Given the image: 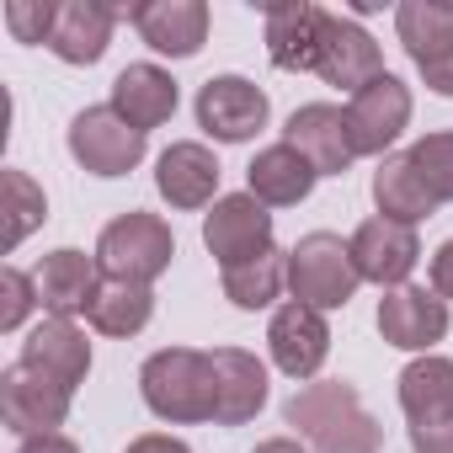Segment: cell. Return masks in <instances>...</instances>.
<instances>
[{
  "label": "cell",
  "mask_w": 453,
  "mask_h": 453,
  "mask_svg": "<svg viewBox=\"0 0 453 453\" xmlns=\"http://www.w3.org/2000/svg\"><path fill=\"white\" fill-rule=\"evenodd\" d=\"M405 155H411V165L421 171L426 192H432L437 203H453V128H442V134H421Z\"/></svg>",
  "instance_id": "f546056e"
},
{
  "label": "cell",
  "mask_w": 453,
  "mask_h": 453,
  "mask_svg": "<svg viewBox=\"0 0 453 453\" xmlns=\"http://www.w3.org/2000/svg\"><path fill=\"white\" fill-rule=\"evenodd\" d=\"M288 283V251H262L241 267H224V299H230L235 310H267Z\"/></svg>",
  "instance_id": "83f0119b"
},
{
  "label": "cell",
  "mask_w": 453,
  "mask_h": 453,
  "mask_svg": "<svg viewBox=\"0 0 453 453\" xmlns=\"http://www.w3.org/2000/svg\"><path fill=\"white\" fill-rule=\"evenodd\" d=\"M118 17H123V12L107 6V0H65L49 49H54L65 65H96V59L107 54V43H112Z\"/></svg>",
  "instance_id": "ffe728a7"
},
{
  "label": "cell",
  "mask_w": 453,
  "mask_h": 453,
  "mask_svg": "<svg viewBox=\"0 0 453 453\" xmlns=\"http://www.w3.org/2000/svg\"><path fill=\"white\" fill-rule=\"evenodd\" d=\"M0 331H22V320L33 315V304H43L38 299V278H27L22 267H6L0 273Z\"/></svg>",
  "instance_id": "4dcf8cb0"
},
{
  "label": "cell",
  "mask_w": 453,
  "mask_h": 453,
  "mask_svg": "<svg viewBox=\"0 0 453 453\" xmlns=\"http://www.w3.org/2000/svg\"><path fill=\"white\" fill-rule=\"evenodd\" d=\"M267 347H273V363L288 379H315L320 363H326V352H331V326H326L320 310L288 299L273 315V326H267Z\"/></svg>",
  "instance_id": "5bb4252c"
},
{
  "label": "cell",
  "mask_w": 453,
  "mask_h": 453,
  "mask_svg": "<svg viewBox=\"0 0 453 453\" xmlns=\"http://www.w3.org/2000/svg\"><path fill=\"white\" fill-rule=\"evenodd\" d=\"M128 22L165 59H192L208 43V6L203 0H144V6L128 12Z\"/></svg>",
  "instance_id": "9a60e30c"
},
{
  "label": "cell",
  "mask_w": 453,
  "mask_h": 453,
  "mask_svg": "<svg viewBox=\"0 0 453 453\" xmlns=\"http://www.w3.org/2000/svg\"><path fill=\"white\" fill-rule=\"evenodd\" d=\"M128 453H192L181 437H165V432H144V437H134L128 442Z\"/></svg>",
  "instance_id": "8d00e7d4"
},
{
  "label": "cell",
  "mask_w": 453,
  "mask_h": 453,
  "mask_svg": "<svg viewBox=\"0 0 453 453\" xmlns=\"http://www.w3.org/2000/svg\"><path fill=\"white\" fill-rule=\"evenodd\" d=\"M96 267H102V262L86 257V251H75V246L49 251L43 267H38V299H43V310H49L54 320H75L81 310H91V299H96V288H102Z\"/></svg>",
  "instance_id": "ac0fdd59"
},
{
  "label": "cell",
  "mask_w": 453,
  "mask_h": 453,
  "mask_svg": "<svg viewBox=\"0 0 453 453\" xmlns=\"http://www.w3.org/2000/svg\"><path fill=\"white\" fill-rule=\"evenodd\" d=\"M320 22L326 12L310 6V0H288V6H267V54L278 70H294V75H315V59H320Z\"/></svg>",
  "instance_id": "7402d4cb"
},
{
  "label": "cell",
  "mask_w": 453,
  "mask_h": 453,
  "mask_svg": "<svg viewBox=\"0 0 453 453\" xmlns=\"http://www.w3.org/2000/svg\"><path fill=\"white\" fill-rule=\"evenodd\" d=\"M347 246H352L357 278L363 283H379V288H405V278L421 262L416 230H411V224H395V219H363Z\"/></svg>",
  "instance_id": "30bf717a"
},
{
  "label": "cell",
  "mask_w": 453,
  "mask_h": 453,
  "mask_svg": "<svg viewBox=\"0 0 453 453\" xmlns=\"http://www.w3.org/2000/svg\"><path fill=\"white\" fill-rule=\"evenodd\" d=\"M176 257V235L160 213H144V208H128L118 213L102 241H96V262L107 278H123V283H155Z\"/></svg>",
  "instance_id": "3957f363"
},
{
  "label": "cell",
  "mask_w": 453,
  "mask_h": 453,
  "mask_svg": "<svg viewBox=\"0 0 453 453\" xmlns=\"http://www.w3.org/2000/svg\"><path fill=\"white\" fill-rule=\"evenodd\" d=\"M373 203H379V219H395V224H416L432 219L442 203L426 192L421 171L411 165V155H384L379 171H373Z\"/></svg>",
  "instance_id": "cb8c5ba5"
},
{
  "label": "cell",
  "mask_w": 453,
  "mask_h": 453,
  "mask_svg": "<svg viewBox=\"0 0 453 453\" xmlns=\"http://www.w3.org/2000/svg\"><path fill=\"white\" fill-rule=\"evenodd\" d=\"M6 213H12V224H6V246L12 251L49 219V197L27 171H6Z\"/></svg>",
  "instance_id": "f1b7e54d"
},
{
  "label": "cell",
  "mask_w": 453,
  "mask_h": 453,
  "mask_svg": "<svg viewBox=\"0 0 453 453\" xmlns=\"http://www.w3.org/2000/svg\"><path fill=\"white\" fill-rule=\"evenodd\" d=\"M283 144H294L320 176H347L352 160H357V144H352V128H347V112L331 107V102H310L288 118L283 128Z\"/></svg>",
  "instance_id": "7c38bea8"
},
{
  "label": "cell",
  "mask_w": 453,
  "mask_h": 453,
  "mask_svg": "<svg viewBox=\"0 0 453 453\" xmlns=\"http://www.w3.org/2000/svg\"><path fill=\"white\" fill-rule=\"evenodd\" d=\"M320 171L294 150V144H267L251 165H246V192L267 208H294L315 192Z\"/></svg>",
  "instance_id": "44dd1931"
},
{
  "label": "cell",
  "mask_w": 453,
  "mask_h": 453,
  "mask_svg": "<svg viewBox=\"0 0 453 453\" xmlns=\"http://www.w3.org/2000/svg\"><path fill=\"white\" fill-rule=\"evenodd\" d=\"M432 294L442 304H453V241H442L437 257H432Z\"/></svg>",
  "instance_id": "836d02e7"
},
{
  "label": "cell",
  "mask_w": 453,
  "mask_h": 453,
  "mask_svg": "<svg viewBox=\"0 0 453 453\" xmlns=\"http://www.w3.org/2000/svg\"><path fill=\"white\" fill-rule=\"evenodd\" d=\"M379 336L400 352H432L442 336H448V304L432 294V288H389L379 299Z\"/></svg>",
  "instance_id": "4fadbf2b"
},
{
  "label": "cell",
  "mask_w": 453,
  "mask_h": 453,
  "mask_svg": "<svg viewBox=\"0 0 453 453\" xmlns=\"http://www.w3.org/2000/svg\"><path fill=\"white\" fill-rule=\"evenodd\" d=\"M155 187H160V197L171 208H208V203H219L213 197L219 192V160H213V150L197 144V139L171 144L155 160Z\"/></svg>",
  "instance_id": "e0dca14e"
},
{
  "label": "cell",
  "mask_w": 453,
  "mask_h": 453,
  "mask_svg": "<svg viewBox=\"0 0 453 453\" xmlns=\"http://www.w3.org/2000/svg\"><path fill=\"white\" fill-rule=\"evenodd\" d=\"M112 112L128 118L139 134H150V128L171 123V112H176V81L160 65H128L112 81Z\"/></svg>",
  "instance_id": "603a6c76"
},
{
  "label": "cell",
  "mask_w": 453,
  "mask_h": 453,
  "mask_svg": "<svg viewBox=\"0 0 453 453\" xmlns=\"http://www.w3.org/2000/svg\"><path fill=\"white\" fill-rule=\"evenodd\" d=\"M75 389H65L59 379L27 368L22 357L0 373V421H6L17 437H38V432H59L70 416Z\"/></svg>",
  "instance_id": "5b68a950"
},
{
  "label": "cell",
  "mask_w": 453,
  "mask_h": 453,
  "mask_svg": "<svg viewBox=\"0 0 453 453\" xmlns=\"http://www.w3.org/2000/svg\"><path fill=\"white\" fill-rule=\"evenodd\" d=\"M22 363L38 368V373H49V379H59L65 389H81L86 373H91V342H86V331L75 320H54L49 315L22 342Z\"/></svg>",
  "instance_id": "d6986e66"
},
{
  "label": "cell",
  "mask_w": 453,
  "mask_h": 453,
  "mask_svg": "<svg viewBox=\"0 0 453 453\" xmlns=\"http://www.w3.org/2000/svg\"><path fill=\"white\" fill-rule=\"evenodd\" d=\"M283 421H288L315 453H379V448H384L379 416L363 405V395H357L347 379L304 384V389L283 405Z\"/></svg>",
  "instance_id": "6da1fadb"
},
{
  "label": "cell",
  "mask_w": 453,
  "mask_h": 453,
  "mask_svg": "<svg viewBox=\"0 0 453 453\" xmlns=\"http://www.w3.org/2000/svg\"><path fill=\"white\" fill-rule=\"evenodd\" d=\"M416 453H453V416L448 421H432V426H411L405 432Z\"/></svg>",
  "instance_id": "d6a6232c"
},
{
  "label": "cell",
  "mask_w": 453,
  "mask_h": 453,
  "mask_svg": "<svg viewBox=\"0 0 453 453\" xmlns=\"http://www.w3.org/2000/svg\"><path fill=\"white\" fill-rule=\"evenodd\" d=\"M400 411L411 426H432L453 416V357H416L400 373Z\"/></svg>",
  "instance_id": "d4e9b609"
},
{
  "label": "cell",
  "mask_w": 453,
  "mask_h": 453,
  "mask_svg": "<svg viewBox=\"0 0 453 453\" xmlns=\"http://www.w3.org/2000/svg\"><path fill=\"white\" fill-rule=\"evenodd\" d=\"M357 262H352V246L331 230H315L304 235L294 251H288V288L299 304L310 310H347L352 294H357Z\"/></svg>",
  "instance_id": "277c9868"
},
{
  "label": "cell",
  "mask_w": 453,
  "mask_h": 453,
  "mask_svg": "<svg viewBox=\"0 0 453 453\" xmlns=\"http://www.w3.org/2000/svg\"><path fill=\"white\" fill-rule=\"evenodd\" d=\"M17 453H81V442L65 437V432H38V437H22Z\"/></svg>",
  "instance_id": "e575fe53"
},
{
  "label": "cell",
  "mask_w": 453,
  "mask_h": 453,
  "mask_svg": "<svg viewBox=\"0 0 453 453\" xmlns=\"http://www.w3.org/2000/svg\"><path fill=\"white\" fill-rule=\"evenodd\" d=\"M267 405V368L257 352L213 347V426H246Z\"/></svg>",
  "instance_id": "2e32d148"
},
{
  "label": "cell",
  "mask_w": 453,
  "mask_h": 453,
  "mask_svg": "<svg viewBox=\"0 0 453 453\" xmlns=\"http://www.w3.org/2000/svg\"><path fill=\"white\" fill-rule=\"evenodd\" d=\"M395 33L405 43V54L421 65L453 54V6H432V0H405V6L395 12Z\"/></svg>",
  "instance_id": "4316f807"
},
{
  "label": "cell",
  "mask_w": 453,
  "mask_h": 453,
  "mask_svg": "<svg viewBox=\"0 0 453 453\" xmlns=\"http://www.w3.org/2000/svg\"><path fill=\"white\" fill-rule=\"evenodd\" d=\"M257 453H310L299 437H267V442H257Z\"/></svg>",
  "instance_id": "74e56055"
},
{
  "label": "cell",
  "mask_w": 453,
  "mask_h": 453,
  "mask_svg": "<svg viewBox=\"0 0 453 453\" xmlns=\"http://www.w3.org/2000/svg\"><path fill=\"white\" fill-rule=\"evenodd\" d=\"M421 81H426V91H437V96H453V54H442V59L421 65Z\"/></svg>",
  "instance_id": "d590c367"
},
{
  "label": "cell",
  "mask_w": 453,
  "mask_h": 453,
  "mask_svg": "<svg viewBox=\"0 0 453 453\" xmlns=\"http://www.w3.org/2000/svg\"><path fill=\"white\" fill-rule=\"evenodd\" d=\"M139 395L171 426L213 421V352H192V347L155 352L139 368Z\"/></svg>",
  "instance_id": "7a4b0ae2"
},
{
  "label": "cell",
  "mask_w": 453,
  "mask_h": 453,
  "mask_svg": "<svg viewBox=\"0 0 453 453\" xmlns=\"http://www.w3.org/2000/svg\"><path fill=\"white\" fill-rule=\"evenodd\" d=\"M405 123H411V86L400 81V75H379V81H368L352 102H347V128H352V144H357V155H389V144L405 134Z\"/></svg>",
  "instance_id": "9c48e42d"
},
{
  "label": "cell",
  "mask_w": 453,
  "mask_h": 453,
  "mask_svg": "<svg viewBox=\"0 0 453 453\" xmlns=\"http://www.w3.org/2000/svg\"><path fill=\"white\" fill-rule=\"evenodd\" d=\"M70 155L91 171V176H128L144 160V134L107 107H86L70 123Z\"/></svg>",
  "instance_id": "52a82bcc"
},
{
  "label": "cell",
  "mask_w": 453,
  "mask_h": 453,
  "mask_svg": "<svg viewBox=\"0 0 453 453\" xmlns=\"http://www.w3.org/2000/svg\"><path fill=\"white\" fill-rule=\"evenodd\" d=\"M267 91L246 75H213L197 86V128L219 144H246L267 128Z\"/></svg>",
  "instance_id": "8992f818"
},
{
  "label": "cell",
  "mask_w": 453,
  "mask_h": 453,
  "mask_svg": "<svg viewBox=\"0 0 453 453\" xmlns=\"http://www.w3.org/2000/svg\"><path fill=\"white\" fill-rule=\"evenodd\" d=\"M91 326L102 336H139L155 315V294L150 283H123V278H102L96 299H91Z\"/></svg>",
  "instance_id": "484cf974"
},
{
  "label": "cell",
  "mask_w": 453,
  "mask_h": 453,
  "mask_svg": "<svg viewBox=\"0 0 453 453\" xmlns=\"http://www.w3.org/2000/svg\"><path fill=\"white\" fill-rule=\"evenodd\" d=\"M54 22H59V6H49V0H12L6 6V27L17 43H49Z\"/></svg>",
  "instance_id": "1f68e13d"
},
{
  "label": "cell",
  "mask_w": 453,
  "mask_h": 453,
  "mask_svg": "<svg viewBox=\"0 0 453 453\" xmlns=\"http://www.w3.org/2000/svg\"><path fill=\"white\" fill-rule=\"evenodd\" d=\"M315 75H320L326 86L357 96L368 81L384 75V54H379V43H373L352 17L326 12V22H320V59H315Z\"/></svg>",
  "instance_id": "8fae6325"
},
{
  "label": "cell",
  "mask_w": 453,
  "mask_h": 453,
  "mask_svg": "<svg viewBox=\"0 0 453 453\" xmlns=\"http://www.w3.org/2000/svg\"><path fill=\"white\" fill-rule=\"evenodd\" d=\"M203 246L213 251L219 267H241V262L273 251V213H267V203H257L251 192L219 197L213 213L203 219Z\"/></svg>",
  "instance_id": "ba28073f"
}]
</instances>
